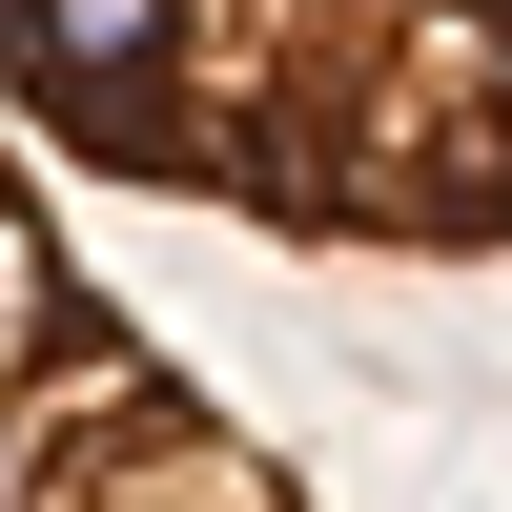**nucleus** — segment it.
<instances>
[{"mask_svg":"<svg viewBox=\"0 0 512 512\" xmlns=\"http://www.w3.org/2000/svg\"><path fill=\"white\" fill-rule=\"evenodd\" d=\"M0 512H308L267 431L62 246L21 144H0Z\"/></svg>","mask_w":512,"mask_h":512,"instance_id":"obj_2","label":"nucleus"},{"mask_svg":"<svg viewBox=\"0 0 512 512\" xmlns=\"http://www.w3.org/2000/svg\"><path fill=\"white\" fill-rule=\"evenodd\" d=\"M0 103L308 267H512V0H0Z\"/></svg>","mask_w":512,"mask_h":512,"instance_id":"obj_1","label":"nucleus"}]
</instances>
